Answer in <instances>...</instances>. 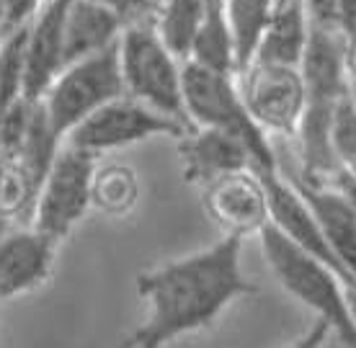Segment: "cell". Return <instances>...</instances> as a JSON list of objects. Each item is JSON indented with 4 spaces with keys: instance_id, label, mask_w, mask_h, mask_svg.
Wrapping results in <instances>:
<instances>
[{
    "instance_id": "6da1fadb",
    "label": "cell",
    "mask_w": 356,
    "mask_h": 348,
    "mask_svg": "<svg viewBox=\"0 0 356 348\" xmlns=\"http://www.w3.org/2000/svg\"><path fill=\"white\" fill-rule=\"evenodd\" d=\"M243 238L222 235L220 240L184 258L137 276V292L147 304L145 317L127 348H165L188 333L209 328L235 299L256 295L241 266Z\"/></svg>"
},
{
    "instance_id": "7a4b0ae2",
    "label": "cell",
    "mask_w": 356,
    "mask_h": 348,
    "mask_svg": "<svg viewBox=\"0 0 356 348\" xmlns=\"http://www.w3.org/2000/svg\"><path fill=\"white\" fill-rule=\"evenodd\" d=\"M259 238L264 258L274 271L276 281L307 310H312L315 320L328 322L330 333H336L348 348H356V322L348 313L343 281L321 260L297 248L271 222L259 232Z\"/></svg>"
},
{
    "instance_id": "3957f363",
    "label": "cell",
    "mask_w": 356,
    "mask_h": 348,
    "mask_svg": "<svg viewBox=\"0 0 356 348\" xmlns=\"http://www.w3.org/2000/svg\"><path fill=\"white\" fill-rule=\"evenodd\" d=\"M184 108L191 126L220 129L238 137L250 152L256 173H276L279 155L268 134L250 119L248 108L241 99L235 75L214 72L194 63H184Z\"/></svg>"
},
{
    "instance_id": "277c9868",
    "label": "cell",
    "mask_w": 356,
    "mask_h": 348,
    "mask_svg": "<svg viewBox=\"0 0 356 348\" xmlns=\"http://www.w3.org/2000/svg\"><path fill=\"white\" fill-rule=\"evenodd\" d=\"M119 65L124 93L152 111L188 124L184 108V63L168 52V47L155 34L150 21L129 24L119 39Z\"/></svg>"
},
{
    "instance_id": "5b68a950",
    "label": "cell",
    "mask_w": 356,
    "mask_h": 348,
    "mask_svg": "<svg viewBox=\"0 0 356 348\" xmlns=\"http://www.w3.org/2000/svg\"><path fill=\"white\" fill-rule=\"evenodd\" d=\"M122 96L127 93L119 65V44H114L81 63L67 65L49 85L42 103L54 132L65 140L90 114Z\"/></svg>"
},
{
    "instance_id": "8992f818",
    "label": "cell",
    "mask_w": 356,
    "mask_h": 348,
    "mask_svg": "<svg viewBox=\"0 0 356 348\" xmlns=\"http://www.w3.org/2000/svg\"><path fill=\"white\" fill-rule=\"evenodd\" d=\"M96 158L70 144H63L36 197L31 227L60 242L90 209V183Z\"/></svg>"
},
{
    "instance_id": "52a82bcc",
    "label": "cell",
    "mask_w": 356,
    "mask_h": 348,
    "mask_svg": "<svg viewBox=\"0 0 356 348\" xmlns=\"http://www.w3.org/2000/svg\"><path fill=\"white\" fill-rule=\"evenodd\" d=\"M188 129L191 126L181 124L170 116L158 114L150 106H145L129 96H122V99L106 103L104 108H98L83 124L75 126L65 137V144L98 158L101 152L119 150V147L137 144L143 140H150V137H161V134L181 140Z\"/></svg>"
},
{
    "instance_id": "ba28073f",
    "label": "cell",
    "mask_w": 356,
    "mask_h": 348,
    "mask_svg": "<svg viewBox=\"0 0 356 348\" xmlns=\"http://www.w3.org/2000/svg\"><path fill=\"white\" fill-rule=\"evenodd\" d=\"M238 78L241 99L250 119L266 134L294 137L307 106V90L300 67L253 63Z\"/></svg>"
},
{
    "instance_id": "9c48e42d",
    "label": "cell",
    "mask_w": 356,
    "mask_h": 348,
    "mask_svg": "<svg viewBox=\"0 0 356 348\" xmlns=\"http://www.w3.org/2000/svg\"><path fill=\"white\" fill-rule=\"evenodd\" d=\"M204 209L225 235L248 238L268 224L266 188L253 170L230 173L204 186Z\"/></svg>"
},
{
    "instance_id": "30bf717a",
    "label": "cell",
    "mask_w": 356,
    "mask_h": 348,
    "mask_svg": "<svg viewBox=\"0 0 356 348\" xmlns=\"http://www.w3.org/2000/svg\"><path fill=\"white\" fill-rule=\"evenodd\" d=\"M297 194L310 206L315 222L321 224L323 235L341 268L356 281V206L336 183H312L300 179L289 168H279Z\"/></svg>"
},
{
    "instance_id": "8fae6325",
    "label": "cell",
    "mask_w": 356,
    "mask_h": 348,
    "mask_svg": "<svg viewBox=\"0 0 356 348\" xmlns=\"http://www.w3.org/2000/svg\"><path fill=\"white\" fill-rule=\"evenodd\" d=\"M178 155L184 165V179L202 188L230 173L253 170L248 147L238 137L207 126H191L178 140Z\"/></svg>"
},
{
    "instance_id": "7c38bea8",
    "label": "cell",
    "mask_w": 356,
    "mask_h": 348,
    "mask_svg": "<svg viewBox=\"0 0 356 348\" xmlns=\"http://www.w3.org/2000/svg\"><path fill=\"white\" fill-rule=\"evenodd\" d=\"M70 0H47L26 24V96L42 101L57 75L65 70V10Z\"/></svg>"
},
{
    "instance_id": "4fadbf2b",
    "label": "cell",
    "mask_w": 356,
    "mask_h": 348,
    "mask_svg": "<svg viewBox=\"0 0 356 348\" xmlns=\"http://www.w3.org/2000/svg\"><path fill=\"white\" fill-rule=\"evenodd\" d=\"M54 245L31 224L0 238V299H10L44 284L54 266Z\"/></svg>"
},
{
    "instance_id": "5bb4252c",
    "label": "cell",
    "mask_w": 356,
    "mask_h": 348,
    "mask_svg": "<svg viewBox=\"0 0 356 348\" xmlns=\"http://www.w3.org/2000/svg\"><path fill=\"white\" fill-rule=\"evenodd\" d=\"M300 75L305 81L307 101L339 103L348 93L346 36L341 28L310 26V39L305 47Z\"/></svg>"
},
{
    "instance_id": "9a60e30c",
    "label": "cell",
    "mask_w": 356,
    "mask_h": 348,
    "mask_svg": "<svg viewBox=\"0 0 356 348\" xmlns=\"http://www.w3.org/2000/svg\"><path fill=\"white\" fill-rule=\"evenodd\" d=\"M127 24L90 0H70L65 10V67L119 44Z\"/></svg>"
},
{
    "instance_id": "2e32d148",
    "label": "cell",
    "mask_w": 356,
    "mask_h": 348,
    "mask_svg": "<svg viewBox=\"0 0 356 348\" xmlns=\"http://www.w3.org/2000/svg\"><path fill=\"white\" fill-rule=\"evenodd\" d=\"M310 26L312 21L305 8V0H274V10L266 31L261 36L253 63L300 67L310 39Z\"/></svg>"
},
{
    "instance_id": "e0dca14e",
    "label": "cell",
    "mask_w": 356,
    "mask_h": 348,
    "mask_svg": "<svg viewBox=\"0 0 356 348\" xmlns=\"http://www.w3.org/2000/svg\"><path fill=\"white\" fill-rule=\"evenodd\" d=\"M207 8L209 0H163L161 6H155V34L161 36V42L178 63H188L194 39L204 24Z\"/></svg>"
},
{
    "instance_id": "ac0fdd59",
    "label": "cell",
    "mask_w": 356,
    "mask_h": 348,
    "mask_svg": "<svg viewBox=\"0 0 356 348\" xmlns=\"http://www.w3.org/2000/svg\"><path fill=\"white\" fill-rule=\"evenodd\" d=\"M188 63L238 78L235 44H232L230 26H227V18H225L222 0H209L204 24H202V28H199V34L194 39Z\"/></svg>"
},
{
    "instance_id": "d6986e66",
    "label": "cell",
    "mask_w": 356,
    "mask_h": 348,
    "mask_svg": "<svg viewBox=\"0 0 356 348\" xmlns=\"http://www.w3.org/2000/svg\"><path fill=\"white\" fill-rule=\"evenodd\" d=\"M225 18L235 44V65L241 75L256 57L261 36L268 26V18L274 10V0H222Z\"/></svg>"
},
{
    "instance_id": "ffe728a7",
    "label": "cell",
    "mask_w": 356,
    "mask_h": 348,
    "mask_svg": "<svg viewBox=\"0 0 356 348\" xmlns=\"http://www.w3.org/2000/svg\"><path fill=\"white\" fill-rule=\"evenodd\" d=\"M140 199V179L129 165L108 163L96 165L90 183V206L106 217L129 215Z\"/></svg>"
},
{
    "instance_id": "44dd1931",
    "label": "cell",
    "mask_w": 356,
    "mask_h": 348,
    "mask_svg": "<svg viewBox=\"0 0 356 348\" xmlns=\"http://www.w3.org/2000/svg\"><path fill=\"white\" fill-rule=\"evenodd\" d=\"M39 186L18 163V158L0 152V217L13 222H29L34 217Z\"/></svg>"
},
{
    "instance_id": "7402d4cb",
    "label": "cell",
    "mask_w": 356,
    "mask_h": 348,
    "mask_svg": "<svg viewBox=\"0 0 356 348\" xmlns=\"http://www.w3.org/2000/svg\"><path fill=\"white\" fill-rule=\"evenodd\" d=\"M26 26L0 34V114L26 96Z\"/></svg>"
},
{
    "instance_id": "603a6c76",
    "label": "cell",
    "mask_w": 356,
    "mask_h": 348,
    "mask_svg": "<svg viewBox=\"0 0 356 348\" xmlns=\"http://www.w3.org/2000/svg\"><path fill=\"white\" fill-rule=\"evenodd\" d=\"M101 8H108L111 13L124 21L127 26L129 24H140V21H150L152 13H155V6L150 0H90Z\"/></svg>"
},
{
    "instance_id": "cb8c5ba5",
    "label": "cell",
    "mask_w": 356,
    "mask_h": 348,
    "mask_svg": "<svg viewBox=\"0 0 356 348\" xmlns=\"http://www.w3.org/2000/svg\"><path fill=\"white\" fill-rule=\"evenodd\" d=\"M47 0H8V18H6V31L26 26L29 21L44 8ZM3 31V34H6Z\"/></svg>"
},
{
    "instance_id": "d4e9b609",
    "label": "cell",
    "mask_w": 356,
    "mask_h": 348,
    "mask_svg": "<svg viewBox=\"0 0 356 348\" xmlns=\"http://www.w3.org/2000/svg\"><path fill=\"white\" fill-rule=\"evenodd\" d=\"M305 8L315 26L339 28V0H305Z\"/></svg>"
},
{
    "instance_id": "484cf974",
    "label": "cell",
    "mask_w": 356,
    "mask_h": 348,
    "mask_svg": "<svg viewBox=\"0 0 356 348\" xmlns=\"http://www.w3.org/2000/svg\"><path fill=\"white\" fill-rule=\"evenodd\" d=\"M328 335H330L328 322L315 320L310 328L300 335V338H294L286 348H325V340H328Z\"/></svg>"
},
{
    "instance_id": "4316f807",
    "label": "cell",
    "mask_w": 356,
    "mask_h": 348,
    "mask_svg": "<svg viewBox=\"0 0 356 348\" xmlns=\"http://www.w3.org/2000/svg\"><path fill=\"white\" fill-rule=\"evenodd\" d=\"M339 28L346 39H356V0H339Z\"/></svg>"
},
{
    "instance_id": "83f0119b",
    "label": "cell",
    "mask_w": 356,
    "mask_h": 348,
    "mask_svg": "<svg viewBox=\"0 0 356 348\" xmlns=\"http://www.w3.org/2000/svg\"><path fill=\"white\" fill-rule=\"evenodd\" d=\"M346 302H348V313L356 322V286H348L346 289Z\"/></svg>"
},
{
    "instance_id": "f1b7e54d",
    "label": "cell",
    "mask_w": 356,
    "mask_h": 348,
    "mask_svg": "<svg viewBox=\"0 0 356 348\" xmlns=\"http://www.w3.org/2000/svg\"><path fill=\"white\" fill-rule=\"evenodd\" d=\"M6 18H8V0H0V34L6 31Z\"/></svg>"
},
{
    "instance_id": "f546056e",
    "label": "cell",
    "mask_w": 356,
    "mask_h": 348,
    "mask_svg": "<svg viewBox=\"0 0 356 348\" xmlns=\"http://www.w3.org/2000/svg\"><path fill=\"white\" fill-rule=\"evenodd\" d=\"M348 96H351V101H354V106H356V78L348 81Z\"/></svg>"
},
{
    "instance_id": "4dcf8cb0",
    "label": "cell",
    "mask_w": 356,
    "mask_h": 348,
    "mask_svg": "<svg viewBox=\"0 0 356 348\" xmlns=\"http://www.w3.org/2000/svg\"><path fill=\"white\" fill-rule=\"evenodd\" d=\"M8 232H10V222L0 217V238H3V235H8Z\"/></svg>"
},
{
    "instance_id": "1f68e13d",
    "label": "cell",
    "mask_w": 356,
    "mask_h": 348,
    "mask_svg": "<svg viewBox=\"0 0 356 348\" xmlns=\"http://www.w3.org/2000/svg\"><path fill=\"white\" fill-rule=\"evenodd\" d=\"M150 3H152V6H161L163 0H150Z\"/></svg>"
}]
</instances>
